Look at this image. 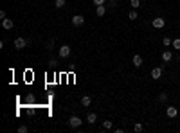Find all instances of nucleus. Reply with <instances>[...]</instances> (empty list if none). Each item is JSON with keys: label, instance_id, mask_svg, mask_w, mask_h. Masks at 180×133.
I'll list each match as a JSON object with an SVG mask.
<instances>
[{"label": "nucleus", "instance_id": "nucleus-25", "mask_svg": "<svg viewBox=\"0 0 180 133\" xmlns=\"http://www.w3.org/2000/svg\"><path fill=\"white\" fill-rule=\"evenodd\" d=\"M142 2H144V0H142Z\"/></svg>", "mask_w": 180, "mask_h": 133}, {"label": "nucleus", "instance_id": "nucleus-17", "mask_svg": "<svg viewBox=\"0 0 180 133\" xmlns=\"http://www.w3.org/2000/svg\"><path fill=\"white\" fill-rule=\"evenodd\" d=\"M137 16H139V15H137V9H132L130 15H128V18L130 20H137Z\"/></svg>", "mask_w": 180, "mask_h": 133}, {"label": "nucleus", "instance_id": "nucleus-7", "mask_svg": "<svg viewBox=\"0 0 180 133\" xmlns=\"http://www.w3.org/2000/svg\"><path fill=\"white\" fill-rule=\"evenodd\" d=\"M2 27H4L5 31H11V29L15 27V22H13L11 18H4L2 20Z\"/></svg>", "mask_w": 180, "mask_h": 133}, {"label": "nucleus", "instance_id": "nucleus-21", "mask_svg": "<svg viewBox=\"0 0 180 133\" xmlns=\"http://www.w3.org/2000/svg\"><path fill=\"white\" fill-rule=\"evenodd\" d=\"M133 130H135V131L139 133V131H142V130H144V126H142V124H140V122H137V124H135V126H133Z\"/></svg>", "mask_w": 180, "mask_h": 133}, {"label": "nucleus", "instance_id": "nucleus-22", "mask_svg": "<svg viewBox=\"0 0 180 133\" xmlns=\"http://www.w3.org/2000/svg\"><path fill=\"white\" fill-rule=\"evenodd\" d=\"M104 2H106V0H94L96 5H104Z\"/></svg>", "mask_w": 180, "mask_h": 133}, {"label": "nucleus", "instance_id": "nucleus-1", "mask_svg": "<svg viewBox=\"0 0 180 133\" xmlns=\"http://www.w3.org/2000/svg\"><path fill=\"white\" fill-rule=\"evenodd\" d=\"M81 124H83V119H81V117L70 115V119H69V126H70V128H79Z\"/></svg>", "mask_w": 180, "mask_h": 133}, {"label": "nucleus", "instance_id": "nucleus-9", "mask_svg": "<svg viewBox=\"0 0 180 133\" xmlns=\"http://www.w3.org/2000/svg\"><path fill=\"white\" fill-rule=\"evenodd\" d=\"M90 104H92V97H90V95H83V97H81V106H83V108H88Z\"/></svg>", "mask_w": 180, "mask_h": 133}, {"label": "nucleus", "instance_id": "nucleus-5", "mask_svg": "<svg viewBox=\"0 0 180 133\" xmlns=\"http://www.w3.org/2000/svg\"><path fill=\"white\" fill-rule=\"evenodd\" d=\"M162 72H164V70H162V67H153V68H151V77L157 81V79L162 77Z\"/></svg>", "mask_w": 180, "mask_h": 133}, {"label": "nucleus", "instance_id": "nucleus-13", "mask_svg": "<svg viewBox=\"0 0 180 133\" xmlns=\"http://www.w3.org/2000/svg\"><path fill=\"white\" fill-rule=\"evenodd\" d=\"M96 121H97V115L94 114V112H90V114L86 115V122H88V124H94Z\"/></svg>", "mask_w": 180, "mask_h": 133}, {"label": "nucleus", "instance_id": "nucleus-18", "mask_svg": "<svg viewBox=\"0 0 180 133\" xmlns=\"http://www.w3.org/2000/svg\"><path fill=\"white\" fill-rule=\"evenodd\" d=\"M162 43H164V47H169V45L173 43V40L169 38V36H164V40H162Z\"/></svg>", "mask_w": 180, "mask_h": 133}, {"label": "nucleus", "instance_id": "nucleus-6", "mask_svg": "<svg viewBox=\"0 0 180 133\" xmlns=\"http://www.w3.org/2000/svg\"><path fill=\"white\" fill-rule=\"evenodd\" d=\"M166 115H168L169 119H175V117L178 115V110H177V106H168V108H166Z\"/></svg>", "mask_w": 180, "mask_h": 133}, {"label": "nucleus", "instance_id": "nucleus-11", "mask_svg": "<svg viewBox=\"0 0 180 133\" xmlns=\"http://www.w3.org/2000/svg\"><path fill=\"white\" fill-rule=\"evenodd\" d=\"M132 63H133V67H137V68L142 67V56H140V54H135L133 59H132Z\"/></svg>", "mask_w": 180, "mask_h": 133}, {"label": "nucleus", "instance_id": "nucleus-23", "mask_svg": "<svg viewBox=\"0 0 180 133\" xmlns=\"http://www.w3.org/2000/svg\"><path fill=\"white\" fill-rule=\"evenodd\" d=\"M18 131H20V133H27V126H20V128H18Z\"/></svg>", "mask_w": 180, "mask_h": 133}, {"label": "nucleus", "instance_id": "nucleus-3", "mask_svg": "<svg viewBox=\"0 0 180 133\" xmlns=\"http://www.w3.org/2000/svg\"><path fill=\"white\" fill-rule=\"evenodd\" d=\"M70 52H72V51H70V47H69V45H61L60 51H58L60 58H69V56H70Z\"/></svg>", "mask_w": 180, "mask_h": 133}, {"label": "nucleus", "instance_id": "nucleus-4", "mask_svg": "<svg viewBox=\"0 0 180 133\" xmlns=\"http://www.w3.org/2000/svg\"><path fill=\"white\" fill-rule=\"evenodd\" d=\"M151 25H153L155 29H164V27H166V20L160 18V16H157V18L151 22Z\"/></svg>", "mask_w": 180, "mask_h": 133}, {"label": "nucleus", "instance_id": "nucleus-15", "mask_svg": "<svg viewBox=\"0 0 180 133\" xmlns=\"http://www.w3.org/2000/svg\"><path fill=\"white\" fill-rule=\"evenodd\" d=\"M140 2H142V0H130V5H132L133 9H139V7H140Z\"/></svg>", "mask_w": 180, "mask_h": 133}, {"label": "nucleus", "instance_id": "nucleus-10", "mask_svg": "<svg viewBox=\"0 0 180 133\" xmlns=\"http://www.w3.org/2000/svg\"><path fill=\"white\" fill-rule=\"evenodd\" d=\"M162 61H164V63H169V61H173V52H169V51H164V52H162Z\"/></svg>", "mask_w": 180, "mask_h": 133}, {"label": "nucleus", "instance_id": "nucleus-8", "mask_svg": "<svg viewBox=\"0 0 180 133\" xmlns=\"http://www.w3.org/2000/svg\"><path fill=\"white\" fill-rule=\"evenodd\" d=\"M85 23V18L81 16V15H74L72 16V25H76V27H81Z\"/></svg>", "mask_w": 180, "mask_h": 133}, {"label": "nucleus", "instance_id": "nucleus-14", "mask_svg": "<svg viewBox=\"0 0 180 133\" xmlns=\"http://www.w3.org/2000/svg\"><path fill=\"white\" fill-rule=\"evenodd\" d=\"M157 101L162 103V104H164V103H168V92H160L159 97H157Z\"/></svg>", "mask_w": 180, "mask_h": 133}, {"label": "nucleus", "instance_id": "nucleus-12", "mask_svg": "<svg viewBox=\"0 0 180 133\" xmlns=\"http://www.w3.org/2000/svg\"><path fill=\"white\" fill-rule=\"evenodd\" d=\"M104 13H106V7H104V5H96V15H97V16H104Z\"/></svg>", "mask_w": 180, "mask_h": 133}, {"label": "nucleus", "instance_id": "nucleus-2", "mask_svg": "<svg viewBox=\"0 0 180 133\" xmlns=\"http://www.w3.org/2000/svg\"><path fill=\"white\" fill-rule=\"evenodd\" d=\"M27 45H29V40H27V38H22V36H20V38L15 40V49H18V51L25 49Z\"/></svg>", "mask_w": 180, "mask_h": 133}, {"label": "nucleus", "instance_id": "nucleus-20", "mask_svg": "<svg viewBox=\"0 0 180 133\" xmlns=\"http://www.w3.org/2000/svg\"><path fill=\"white\" fill-rule=\"evenodd\" d=\"M171 45H173V49H177V51H180V38H175V40H173V43H171Z\"/></svg>", "mask_w": 180, "mask_h": 133}, {"label": "nucleus", "instance_id": "nucleus-16", "mask_svg": "<svg viewBox=\"0 0 180 133\" xmlns=\"http://www.w3.org/2000/svg\"><path fill=\"white\" fill-rule=\"evenodd\" d=\"M103 128H104V130H112V128H114L112 121H103Z\"/></svg>", "mask_w": 180, "mask_h": 133}, {"label": "nucleus", "instance_id": "nucleus-24", "mask_svg": "<svg viewBox=\"0 0 180 133\" xmlns=\"http://www.w3.org/2000/svg\"><path fill=\"white\" fill-rule=\"evenodd\" d=\"M110 5H112V7H115V5H117V2H115V0H110Z\"/></svg>", "mask_w": 180, "mask_h": 133}, {"label": "nucleus", "instance_id": "nucleus-19", "mask_svg": "<svg viewBox=\"0 0 180 133\" xmlns=\"http://www.w3.org/2000/svg\"><path fill=\"white\" fill-rule=\"evenodd\" d=\"M65 4H67V0H54V5H56L58 9H61V7H63Z\"/></svg>", "mask_w": 180, "mask_h": 133}]
</instances>
